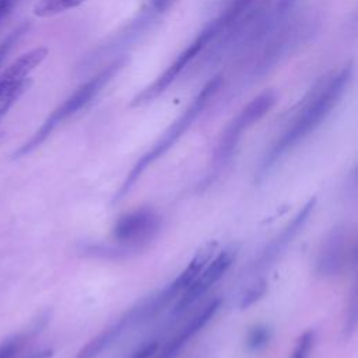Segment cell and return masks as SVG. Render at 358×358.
I'll use <instances>...</instances> for the list:
<instances>
[{
    "label": "cell",
    "instance_id": "cell-17",
    "mask_svg": "<svg viewBox=\"0 0 358 358\" xmlns=\"http://www.w3.org/2000/svg\"><path fill=\"white\" fill-rule=\"evenodd\" d=\"M357 291L354 289L351 299H350V308L347 312V317H345V333H352L355 329V323H357Z\"/></svg>",
    "mask_w": 358,
    "mask_h": 358
},
{
    "label": "cell",
    "instance_id": "cell-22",
    "mask_svg": "<svg viewBox=\"0 0 358 358\" xmlns=\"http://www.w3.org/2000/svg\"><path fill=\"white\" fill-rule=\"evenodd\" d=\"M50 357H52V351L50 350H41V351L31 352L29 355H25L24 358H50Z\"/></svg>",
    "mask_w": 358,
    "mask_h": 358
},
{
    "label": "cell",
    "instance_id": "cell-19",
    "mask_svg": "<svg viewBox=\"0 0 358 358\" xmlns=\"http://www.w3.org/2000/svg\"><path fill=\"white\" fill-rule=\"evenodd\" d=\"M158 347H159L158 340H151V341L140 345L136 351H133L129 358H151L155 354V351L158 350Z\"/></svg>",
    "mask_w": 358,
    "mask_h": 358
},
{
    "label": "cell",
    "instance_id": "cell-11",
    "mask_svg": "<svg viewBox=\"0 0 358 358\" xmlns=\"http://www.w3.org/2000/svg\"><path fill=\"white\" fill-rule=\"evenodd\" d=\"M221 308V299L214 298L203 305L165 344L159 345L151 358H176L178 354L193 340L215 316Z\"/></svg>",
    "mask_w": 358,
    "mask_h": 358
},
{
    "label": "cell",
    "instance_id": "cell-21",
    "mask_svg": "<svg viewBox=\"0 0 358 358\" xmlns=\"http://www.w3.org/2000/svg\"><path fill=\"white\" fill-rule=\"evenodd\" d=\"M294 3H295V0H280V3H278V15L281 17V15H284L287 11H289V8L294 6Z\"/></svg>",
    "mask_w": 358,
    "mask_h": 358
},
{
    "label": "cell",
    "instance_id": "cell-15",
    "mask_svg": "<svg viewBox=\"0 0 358 358\" xmlns=\"http://www.w3.org/2000/svg\"><path fill=\"white\" fill-rule=\"evenodd\" d=\"M271 337V331L267 326L263 324H257L253 329H250V331L248 333L246 337V348L249 351H260L262 348H264Z\"/></svg>",
    "mask_w": 358,
    "mask_h": 358
},
{
    "label": "cell",
    "instance_id": "cell-3",
    "mask_svg": "<svg viewBox=\"0 0 358 358\" xmlns=\"http://www.w3.org/2000/svg\"><path fill=\"white\" fill-rule=\"evenodd\" d=\"M179 295V289L175 288L173 282L171 281L168 285L154 292L152 295L140 299L123 315H120L113 323L106 326L91 341H88L78 351L76 358H98L110 345L119 341L127 331L159 315L165 308H168L173 301H176Z\"/></svg>",
    "mask_w": 358,
    "mask_h": 358
},
{
    "label": "cell",
    "instance_id": "cell-2",
    "mask_svg": "<svg viewBox=\"0 0 358 358\" xmlns=\"http://www.w3.org/2000/svg\"><path fill=\"white\" fill-rule=\"evenodd\" d=\"M252 0H234L217 18L210 21L199 34L197 36L176 56V59L164 70V73L157 77L148 87L141 90L133 99L131 106H141L157 96H159L162 92H165L173 81L178 78V76L187 67V64L199 56V53L220 34H224V31L229 29L235 22L242 17V14L250 7Z\"/></svg>",
    "mask_w": 358,
    "mask_h": 358
},
{
    "label": "cell",
    "instance_id": "cell-1",
    "mask_svg": "<svg viewBox=\"0 0 358 358\" xmlns=\"http://www.w3.org/2000/svg\"><path fill=\"white\" fill-rule=\"evenodd\" d=\"M351 76L352 69L344 67L343 70L327 76L312 88L287 129L262 158L256 172L257 179L264 178L284 155H287L323 123L343 96Z\"/></svg>",
    "mask_w": 358,
    "mask_h": 358
},
{
    "label": "cell",
    "instance_id": "cell-16",
    "mask_svg": "<svg viewBox=\"0 0 358 358\" xmlns=\"http://www.w3.org/2000/svg\"><path fill=\"white\" fill-rule=\"evenodd\" d=\"M315 331L306 330L295 343V347L288 358H308L315 344Z\"/></svg>",
    "mask_w": 358,
    "mask_h": 358
},
{
    "label": "cell",
    "instance_id": "cell-6",
    "mask_svg": "<svg viewBox=\"0 0 358 358\" xmlns=\"http://www.w3.org/2000/svg\"><path fill=\"white\" fill-rule=\"evenodd\" d=\"M275 94L266 91L252 99L224 129L213 158L214 169H222L232 158L243 133L259 122L275 103Z\"/></svg>",
    "mask_w": 358,
    "mask_h": 358
},
{
    "label": "cell",
    "instance_id": "cell-14",
    "mask_svg": "<svg viewBox=\"0 0 358 358\" xmlns=\"http://www.w3.org/2000/svg\"><path fill=\"white\" fill-rule=\"evenodd\" d=\"M267 291V281L264 277H259L255 278L252 281V284L243 291L241 301H239V306L242 309L249 308L250 305H253L256 301H259Z\"/></svg>",
    "mask_w": 358,
    "mask_h": 358
},
{
    "label": "cell",
    "instance_id": "cell-13",
    "mask_svg": "<svg viewBox=\"0 0 358 358\" xmlns=\"http://www.w3.org/2000/svg\"><path fill=\"white\" fill-rule=\"evenodd\" d=\"M84 1L85 0H38V3L34 6L32 13L36 17L46 18L76 8Z\"/></svg>",
    "mask_w": 358,
    "mask_h": 358
},
{
    "label": "cell",
    "instance_id": "cell-10",
    "mask_svg": "<svg viewBox=\"0 0 358 358\" xmlns=\"http://www.w3.org/2000/svg\"><path fill=\"white\" fill-rule=\"evenodd\" d=\"M352 255L354 248L350 241L348 231L337 227L329 232L322 242L316 256L315 271L323 278L340 275L347 268Z\"/></svg>",
    "mask_w": 358,
    "mask_h": 358
},
{
    "label": "cell",
    "instance_id": "cell-20",
    "mask_svg": "<svg viewBox=\"0 0 358 358\" xmlns=\"http://www.w3.org/2000/svg\"><path fill=\"white\" fill-rule=\"evenodd\" d=\"M17 0H0V20L14 7Z\"/></svg>",
    "mask_w": 358,
    "mask_h": 358
},
{
    "label": "cell",
    "instance_id": "cell-18",
    "mask_svg": "<svg viewBox=\"0 0 358 358\" xmlns=\"http://www.w3.org/2000/svg\"><path fill=\"white\" fill-rule=\"evenodd\" d=\"M25 25L24 27H20L18 29H15L14 32H11L8 36H7V39H4L3 41V43L0 45V64H1V62H3V59L6 57V55L10 52V49L13 48V45L18 41V38L24 34V31H25Z\"/></svg>",
    "mask_w": 358,
    "mask_h": 358
},
{
    "label": "cell",
    "instance_id": "cell-5",
    "mask_svg": "<svg viewBox=\"0 0 358 358\" xmlns=\"http://www.w3.org/2000/svg\"><path fill=\"white\" fill-rule=\"evenodd\" d=\"M124 60L117 59L112 62L109 66L103 67L95 77L80 85L63 103H60L49 116L48 119L42 123V126L36 130V133L15 152V157L25 155L35 150L38 145H41L49 136L50 133L64 120L84 109L102 90L103 87L115 77V74L123 67Z\"/></svg>",
    "mask_w": 358,
    "mask_h": 358
},
{
    "label": "cell",
    "instance_id": "cell-12",
    "mask_svg": "<svg viewBox=\"0 0 358 358\" xmlns=\"http://www.w3.org/2000/svg\"><path fill=\"white\" fill-rule=\"evenodd\" d=\"M32 337L34 330H28L6 338L0 344V358H24L21 354L28 347Z\"/></svg>",
    "mask_w": 358,
    "mask_h": 358
},
{
    "label": "cell",
    "instance_id": "cell-8",
    "mask_svg": "<svg viewBox=\"0 0 358 358\" xmlns=\"http://www.w3.org/2000/svg\"><path fill=\"white\" fill-rule=\"evenodd\" d=\"M161 227L159 215L151 208H138L122 215L113 227V238L130 253L150 242Z\"/></svg>",
    "mask_w": 358,
    "mask_h": 358
},
{
    "label": "cell",
    "instance_id": "cell-7",
    "mask_svg": "<svg viewBox=\"0 0 358 358\" xmlns=\"http://www.w3.org/2000/svg\"><path fill=\"white\" fill-rule=\"evenodd\" d=\"M235 257V246H228L224 250L218 252L214 257H211L208 263L203 267V270L196 275V278L179 295L175 305L172 306L171 316L173 319H178L179 316L185 315L190 308H193L201 299V296H204L207 291L221 280V277L232 266Z\"/></svg>",
    "mask_w": 358,
    "mask_h": 358
},
{
    "label": "cell",
    "instance_id": "cell-9",
    "mask_svg": "<svg viewBox=\"0 0 358 358\" xmlns=\"http://www.w3.org/2000/svg\"><path fill=\"white\" fill-rule=\"evenodd\" d=\"M316 200L310 199L308 200L299 211L294 215V218L282 228L280 234H277L260 252V255L256 257V260L249 267V274H252L255 278L264 277V273L271 268V266L280 259V256L284 253V250L292 243L295 236L301 232L305 222L308 221L309 215L313 211Z\"/></svg>",
    "mask_w": 358,
    "mask_h": 358
},
{
    "label": "cell",
    "instance_id": "cell-4",
    "mask_svg": "<svg viewBox=\"0 0 358 358\" xmlns=\"http://www.w3.org/2000/svg\"><path fill=\"white\" fill-rule=\"evenodd\" d=\"M222 83V78L220 76L211 78L201 91L196 95V98L192 101V103L183 110V113L168 127V130L159 137V140L133 165L130 172L127 173V178L122 183L120 189L117 190L113 203L123 199L130 189L136 185V182L140 179V176L145 172V169L159 159L166 151L171 150V147L187 131V129L194 123V120L200 116V113L206 109L211 98L217 94Z\"/></svg>",
    "mask_w": 358,
    "mask_h": 358
}]
</instances>
